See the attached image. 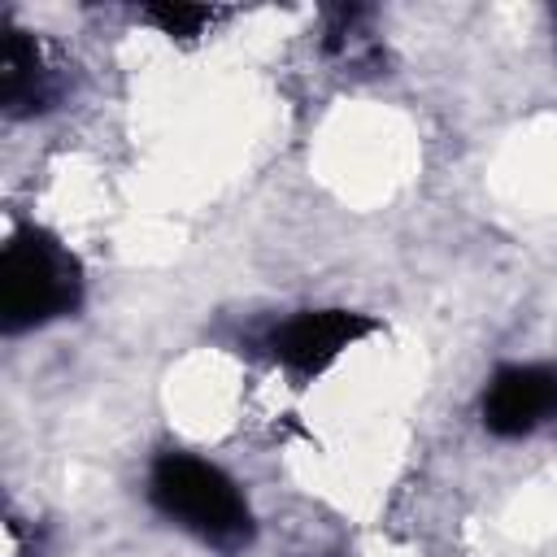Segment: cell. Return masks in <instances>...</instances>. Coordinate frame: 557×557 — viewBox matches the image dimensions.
I'll list each match as a JSON object with an SVG mask.
<instances>
[{"label": "cell", "instance_id": "3957f363", "mask_svg": "<svg viewBox=\"0 0 557 557\" xmlns=\"http://www.w3.org/2000/svg\"><path fill=\"white\" fill-rule=\"evenodd\" d=\"M374 331V322L366 313L352 309H305L287 322H278L265 339L270 357L296 374V379H313L322 374L344 348H352L357 339H366Z\"/></svg>", "mask_w": 557, "mask_h": 557}, {"label": "cell", "instance_id": "5b68a950", "mask_svg": "<svg viewBox=\"0 0 557 557\" xmlns=\"http://www.w3.org/2000/svg\"><path fill=\"white\" fill-rule=\"evenodd\" d=\"M52 91L57 87L39 57V44L17 26H4V39H0V104H4V113L30 117L52 104Z\"/></svg>", "mask_w": 557, "mask_h": 557}, {"label": "cell", "instance_id": "6da1fadb", "mask_svg": "<svg viewBox=\"0 0 557 557\" xmlns=\"http://www.w3.org/2000/svg\"><path fill=\"white\" fill-rule=\"evenodd\" d=\"M152 505L200 544L218 553H239L252 544V509L235 479L205 457L191 453H161L148 474Z\"/></svg>", "mask_w": 557, "mask_h": 557}, {"label": "cell", "instance_id": "7a4b0ae2", "mask_svg": "<svg viewBox=\"0 0 557 557\" xmlns=\"http://www.w3.org/2000/svg\"><path fill=\"white\" fill-rule=\"evenodd\" d=\"M83 300L78 261L39 226L13 231L0 252V326L9 335L35 331L74 313Z\"/></svg>", "mask_w": 557, "mask_h": 557}, {"label": "cell", "instance_id": "8992f818", "mask_svg": "<svg viewBox=\"0 0 557 557\" xmlns=\"http://www.w3.org/2000/svg\"><path fill=\"white\" fill-rule=\"evenodd\" d=\"M144 17H148L161 35H170V39H191V35H200L205 26H213L218 9H209V4H148Z\"/></svg>", "mask_w": 557, "mask_h": 557}, {"label": "cell", "instance_id": "277c9868", "mask_svg": "<svg viewBox=\"0 0 557 557\" xmlns=\"http://www.w3.org/2000/svg\"><path fill=\"white\" fill-rule=\"evenodd\" d=\"M557 413L553 366H505L483 392V426L500 440H518Z\"/></svg>", "mask_w": 557, "mask_h": 557}]
</instances>
